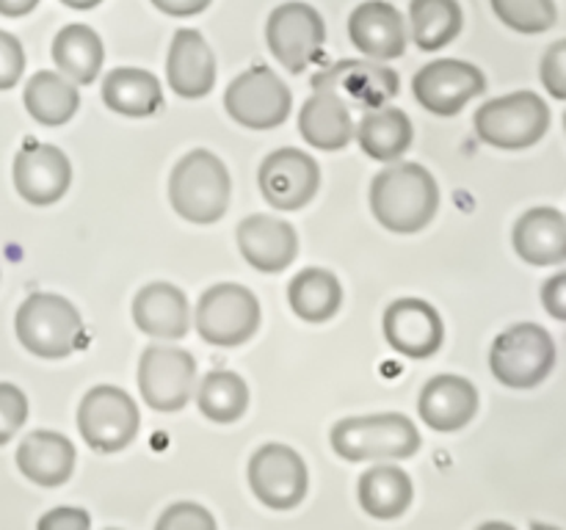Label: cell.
Here are the masks:
<instances>
[{
	"label": "cell",
	"mask_w": 566,
	"mask_h": 530,
	"mask_svg": "<svg viewBox=\"0 0 566 530\" xmlns=\"http://www.w3.org/2000/svg\"><path fill=\"white\" fill-rule=\"evenodd\" d=\"M370 210L385 230L412 235L434 221L440 186L426 166L392 160L370 182Z\"/></svg>",
	"instance_id": "cell-1"
},
{
	"label": "cell",
	"mask_w": 566,
	"mask_h": 530,
	"mask_svg": "<svg viewBox=\"0 0 566 530\" xmlns=\"http://www.w3.org/2000/svg\"><path fill=\"white\" fill-rule=\"evenodd\" d=\"M230 171L210 149H191L171 169L169 202L182 221L216 224L230 208Z\"/></svg>",
	"instance_id": "cell-2"
},
{
	"label": "cell",
	"mask_w": 566,
	"mask_h": 530,
	"mask_svg": "<svg viewBox=\"0 0 566 530\" xmlns=\"http://www.w3.org/2000/svg\"><path fill=\"white\" fill-rule=\"evenodd\" d=\"M332 447L346 462H401L420 451V431L401 412L346 417L332 428Z\"/></svg>",
	"instance_id": "cell-3"
},
{
	"label": "cell",
	"mask_w": 566,
	"mask_h": 530,
	"mask_svg": "<svg viewBox=\"0 0 566 530\" xmlns=\"http://www.w3.org/2000/svg\"><path fill=\"white\" fill-rule=\"evenodd\" d=\"M14 331L33 357L64 359L83 342V318L70 298L59 293H33L17 309Z\"/></svg>",
	"instance_id": "cell-4"
},
{
	"label": "cell",
	"mask_w": 566,
	"mask_h": 530,
	"mask_svg": "<svg viewBox=\"0 0 566 530\" xmlns=\"http://www.w3.org/2000/svg\"><path fill=\"white\" fill-rule=\"evenodd\" d=\"M490 368L503 386L534 390L556 368V340L539 324L509 326L492 342Z\"/></svg>",
	"instance_id": "cell-5"
},
{
	"label": "cell",
	"mask_w": 566,
	"mask_h": 530,
	"mask_svg": "<svg viewBox=\"0 0 566 530\" xmlns=\"http://www.w3.org/2000/svg\"><path fill=\"white\" fill-rule=\"evenodd\" d=\"M551 108L536 92L495 97L475 110V132L495 149H528L545 138Z\"/></svg>",
	"instance_id": "cell-6"
},
{
	"label": "cell",
	"mask_w": 566,
	"mask_h": 530,
	"mask_svg": "<svg viewBox=\"0 0 566 530\" xmlns=\"http://www.w3.org/2000/svg\"><path fill=\"white\" fill-rule=\"evenodd\" d=\"M260 320H263V312H260L258 296L235 282L208 287L199 296L197 312H193L199 337L219 348H235L252 340L260 329Z\"/></svg>",
	"instance_id": "cell-7"
},
{
	"label": "cell",
	"mask_w": 566,
	"mask_h": 530,
	"mask_svg": "<svg viewBox=\"0 0 566 530\" xmlns=\"http://www.w3.org/2000/svg\"><path fill=\"white\" fill-rule=\"evenodd\" d=\"M142 414L136 401L122 386L97 384L77 406V431L97 453H119L136 439Z\"/></svg>",
	"instance_id": "cell-8"
},
{
	"label": "cell",
	"mask_w": 566,
	"mask_h": 530,
	"mask_svg": "<svg viewBox=\"0 0 566 530\" xmlns=\"http://www.w3.org/2000/svg\"><path fill=\"white\" fill-rule=\"evenodd\" d=\"M224 108L249 130H274L293 108L291 88L269 66L258 64L241 72L224 92Z\"/></svg>",
	"instance_id": "cell-9"
},
{
	"label": "cell",
	"mask_w": 566,
	"mask_h": 530,
	"mask_svg": "<svg viewBox=\"0 0 566 530\" xmlns=\"http://www.w3.org/2000/svg\"><path fill=\"white\" fill-rule=\"evenodd\" d=\"M138 390L155 412H180L197 390V362L186 348L149 346L138 359Z\"/></svg>",
	"instance_id": "cell-10"
},
{
	"label": "cell",
	"mask_w": 566,
	"mask_h": 530,
	"mask_svg": "<svg viewBox=\"0 0 566 530\" xmlns=\"http://www.w3.org/2000/svg\"><path fill=\"white\" fill-rule=\"evenodd\" d=\"M265 42L274 59L287 72L298 75L321 55L326 42V25L318 9L302 0H291L271 11L265 22Z\"/></svg>",
	"instance_id": "cell-11"
},
{
	"label": "cell",
	"mask_w": 566,
	"mask_h": 530,
	"mask_svg": "<svg viewBox=\"0 0 566 530\" xmlns=\"http://www.w3.org/2000/svg\"><path fill=\"white\" fill-rule=\"evenodd\" d=\"M249 486L254 497L274 511L296 508L310 489L307 464L293 447L269 442L258 447L249 462Z\"/></svg>",
	"instance_id": "cell-12"
},
{
	"label": "cell",
	"mask_w": 566,
	"mask_h": 530,
	"mask_svg": "<svg viewBox=\"0 0 566 530\" xmlns=\"http://www.w3.org/2000/svg\"><path fill=\"white\" fill-rule=\"evenodd\" d=\"M412 92L429 114L457 116L470 99L486 92V77L470 61L437 59L415 75Z\"/></svg>",
	"instance_id": "cell-13"
},
{
	"label": "cell",
	"mask_w": 566,
	"mask_h": 530,
	"mask_svg": "<svg viewBox=\"0 0 566 530\" xmlns=\"http://www.w3.org/2000/svg\"><path fill=\"white\" fill-rule=\"evenodd\" d=\"M260 193L276 210H302L321 188V166L313 155L296 147L265 155L258 171Z\"/></svg>",
	"instance_id": "cell-14"
},
{
	"label": "cell",
	"mask_w": 566,
	"mask_h": 530,
	"mask_svg": "<svg viewBox=\"0 0 566 530\" xmlns=\"http://www.w3.org/2000/svg\"><path fill=\"white\" fill-rule=\"evenodd\" d=\"M385 337L407 359L434 357L446 340L440 312L423 298H398L385 312Z\"/></svg>",
	"instance_id": "cell-15"
},
{
	"label": "cell",
	"mask_w": 566,
	"mask_h": 530,
	"mask_svg": "<svg viewBox=\"0 0 566 530\" xmlns=\"http://www.w3.org/2000/svg\"><path fill=\"white\" fill-rule=\"evenodd\" d=\"M14 188L28 204H55L72 182V163L53 144H31L14 158Z\"/></svg>",
	"instance_id": "cell-16"
},
{
	"label": "cell",
	"mask_w": 566,
	"mask_h": 530,
	"mask_svg": "<svg viewBox=\"0 0 566 530\" xmlns=\"http://www.w3.org/2000/svg\"><path fill=\"white\" fill-rule=\"evenodd\" d=\"M313 88L315 92L340 94L346 103L379 108V105H385L387 99L398 94V75L385 64L346 59L318 72L313 77Z\"/></svg>",
	"instance_id": "cell-17"
},
{
	"label": "cell",
	"mask_w": 566,
	"mask_h": 530,
	"mask_svg": "<svg viewBox=\"0 0 566 530\" xmlns=\"http://www.w3.org/2000/svg\"><path fill=\"white\" fill-rule=\"evenodd\" d=\"M235 241L243 259L263 274H280L298 254L296 230L276 215L258 213L243 219L238 224Z\"/></svg>",
	"instance_id": "cell-18"
},
{
	"label": "cell",
	"mask_w": 566,
	"mask_h": 530,
	"mask_svg": "<svg viewBox=\"0 0 566 530\" xmlns=\"http://www.w3.org/2000/svg\"><path fill=\"white\" fill-rule=\"evenodd\" d=\"M216 55L205 36L193 28H180L166 55V77L171 92L186 99L208 97L216 86Z\"/></svg>",
	"instance_id": "cell-19"
},
{
	"label": "cell",
	"mask_w": 566,
	"mask_h": 530,
	"mask_svg": "<svg viewBox=\"0 0 566 530\" xmlns=\"http://www.w3.org/2000/svg\"><path fill=\"white\" fill-rule=\"evenodd\" d=\"M352 44L368 59L390 61L407 50V25L401 11L387 0H365L348 17Z\"/></svg>",
	"instance_id": "cell-20"
},
{
	"label": "cell",
	"mask_w": 566,
	"mask_h": 530,
	"mask_svg": "<svg viewBox=\"0 0 566 530\" xmlns=\"http://www.w3.org/2000/svg\"><path fill=\"white\" fill-rule=\"evenodd\" d=\"M418 412L429 428L451 434V431L464 428L475 417V412H479V390L464 375H434L420 390Z\"/></svg>",
	"instance_id": "cell-21"
},
{
	"label": "cell",
	"mask_w": 566,
	"mask_h": 530,
	"mask_svg": "<svg viewBox=\"0 0 566 530\" xmlns=\"http://www.w3.org/2000/svg\"><path fill=\"white\" fill-rule=\"evenodd\" d=\"M133 320L144 335L180 340L191 329V304L171 282H149L133 298Z\"/></svg>",
	"instance_id": "cell-22"
},
{
	"label": "cell",
	"mask_w": 566,
	"mask_h": 530,
	"mask_svg": "<svg viewBox=\"0 0 566 530\" xmlns=\"http://www.w3.org/2000/svg\"><path fill=\"white\" fill-rule=\"evenodd\" d=\"M514 252L536 268L566 263V215L556 208H531L512 232Z\"/></svg>",
	"instance_id": "cell-23"
},
{
	"label": "cell",
	"mask_w": 566,
	"mask_h": 530,
	"mask_svg": "<svg viewBox=\"0 0 566 530\" xmlns=\"http://www.w3.org/2000/svg\"><path fill=\"white\" fill-rule=\"evenodd\" d=\"M75 445L59 431H31L17 447L20 473L44 489L66 484L75 469Z\"/></svg>",
	"instance_id": "cell-24"
},
{
	"label": "cell",
	"mask_w": 566,
	"mask_h": 530,
	"mask_svg": "<svg viewBox=\"0 0 566 530\" xmlns=\"http://www.w3.org/2000/svg\"><path fill=\"white\" fill-rule=\"evenodd\" d=\"M298 132L310 147L321 152H337L354 138L352 108L335 92H315L298 110Z\"/></svg>",
	"instance_id": "cell-25"
},
{
	"label": "cell",
	"mask_w": 566,
	"mask_h": 530,
	"mask_svg": "<svg viewBox=\"0 0 566 530\" xmlns=\"http://www.w3.org/2000/svg\"><path fill=\"white\" fill-rule=\"evenodd\" d=\"M354 136H357L365 155L381 160V163H392L409 152L415 141V127L407 110L379 105V108L365 110L359 125L354 127Z\"/></svg>",
	"instance_id": "cell-26"
},
{
	"label": "cell",
	"mask_w": 566,
	"mask_h": 530,
	"mask_svg": "<svg viewBox=\"0 0 566 530\" xmlns=\"http://www.w3.org/2000/svg\"><path fill=\"white\" fill-rule=\"evenodd\" d=\"M103 103L114 114L142 119V116H153L164 108V88L153 72L136 70V66H116L103 81Z\"/></svg>",
	"instance_id": "cell-27"
},
{
	"label": "cell",
	"mask_w": 566,
	"mask_h": 530,
	"mask_svg": "<svg viewBox=\"0 0 566 530\" xmlns=\"http://www.w3.org/2000/svg\"><path fill=\"white\" fill-rule=\"evenodd\" d=\"M53 61L61 75L70 77L72 83L88 86L99 77L105 64V44L94 28L83 22L61 28L53 39Z\"/></svg>",
	"instance_id": "cell-28"
},
{
	"label": "cell",
	"mask_w": 566,
	"mask_h": 530,
	"mask_svg": "<svg viewBox=\"0 0 566 530\" xmlns=\"http://www.w3.org/2000/svg\"><path fill=\"white\" fill-rule=\"evenodd\" d=\"M25 110L44 127L66 125L81 108V92L66 75L53 70H42L31 75L22 92Z\"/></svg>",
	"instance_id": "cell-29"
},
{
	"label": "cell",
	"mask_w": 566,
	"mask_h": 530,
	"mask_svg": "<svg viewBox=\"0 0 566 530\" xmlns=\"http://www.w3.org/2000/svg\"><path fill=\"white\" fill-rule=\"evenodd\" d=\"M359 506L376 519H396L412 506L415 486L407 469L396 464H376L365 469L357 486Z\"/></svg>",
	"instance_id": "cell-30"
},
{
	"label": "cell",
	"mask_w": 566,
	"mask_h": 530,
	"mask_svg": "<svg viewBox=\"0 0 566 530\" xmlns=\"http://www.w3.org/2000/svg\"><path fill=\"white\" fill-rule=\"evenodd\" d=\"M291 309L307 324H326L343 304V285L332 271L304 268L287 285Z\"/></svg>",
	"instance_id": "cell-31"
},
{
	"label": "cell",
	"mask_w": 566,
	"mask_h": 530,
	"mask_svg": "<svg viewBox=\"0 0 566 530\" xmlns=\"http://www.w3.org/2000/svg\"><path fill=\"white\" fill-rule=\"evenodd\" d=\"M464 17L459 0H412L409 3V31L415 44L426 53L448 47L462 33Z\"/></svg>",
	"instance_id": "cell-32"
},
{
	"label": "cell",
	"mask_w": 566,
	"mask_h": 530,
	"mask_svg": "<svg viewBox=\"0 0 566 530\" xmlns=\"http://www.w3.org/2000/svg\"><path fill=\"white\" fill-rule=\"evenodd\" d=\"M197 406L213 423H235L249 406L247 381L230 370H213L199 381Z\"/></svg>",
	"instance_id": "cell-33"
},
{
	"label": "cell",
	"mask_w": 566,
	"mask_h": 530,
	"mask_svg": "<svg viewBox=\"0 0 566 530\" xmlns=\"http://www.w3.org/2000/svg\"><path fill=\"white\" fill-rule=\"evenodd\" d=\"M490 3L497 20L517 33H545L558 20L553 0H490Z\"/></svg>",
	"instance_id": "cell-34"
},
{
	"label": "cell",
	"mask_w": 566,
	"mask_h": 530,
	"mask_svg": "<svg viewBox=\"0 0 566 530\" xmlns=\"http://www.w3.org/2000/svg\"><path fill=\"white\" fill-rule=\"evenodd\" d=\"M28 420V398L17 384L0 381V445L11 442Z\"/></svg>",
	"instance_id": "cell-35"
},
{
	"label": "cell",
	"mask_w": 566,
	"mask_h": 530,
	"mask_svg": "<svg viewBox=\"0 0 566 530\" xmlns=\"http://www.w3.org/2000/svg\"><path fill=\"white\" fill-rule=\"evenodd\" d=\"M216 517L199 502H175L158 519V530H213Z\"/></svg>",
	"instance_id": "cell-36"
},
{
	"label": "cell",
	"mask_w": 566,
	"mask_h": 530,
	"mask_svg": "<svg viewBox=\"0 0 566 530\" xmlns=\"http://www.w3.org/2000/svg\"><path fill=\"white\" fill-rule=\"evenodd\" d=\"M542 86L556 99H566V39H558L542 55Z\"/></svg>",
	"instance_id": "cell-37"
},
{
	"label": "cell",
	"mask_w": 566,
	"mask_h": 530,
	"mask_svg": "<svg viewBox=\"0 0 566 530\" xmlns=\"http://www.w3.org/2000/svg\"><path fill=\"white\" fill-rule=\"evenodd\" d=\"M25 70V50L20 39L11 36L9 31H0V92H9L17 86Z\"/></svg>",
	"instance_id": "cell-38"
},
{
	"label": "cell",
	"mask_w": 566,
	"mask_h": 530,
	"mask_svg": "<svg viewBox=\"0 0 566 530\" xmlns=\"http://www.w3.org/2000/svg\"><path fill=\"white\" fill-rule=\"evenodd\" d=\"M39 528L42 530H88L92 528V519L83 508H72V506H61L53 508L50 513H44L39 519Z\"/></svg>",
	"instance_id": "cell-39"
},
{
	"label": "cell",
	"mask_w": 566,
	"mask_h": 530,
	"mask_svg": "<svg viewBox=\"0 0 566 530\" xmlns=\"http://www.w3.org/2000/svg\"><path fill=\"white\" fill-rule=\"evenodd\" d=\"M542 304L556 320L566 324V271H558L556 276L542 285Z\"/></svg>",
	"instance_id": "cell-40"
},
{
	"label": "cell",
	"mask_w": 566,
	"mask_h": 530,
	"mask_svg": "<svg viewBox=\"0 0 566 530\" xmlns=\"http://www.w3.org/2000/svg\"><path fill=\"white\" fill-rule=\"evenodd\" d=\"M213 0H153L155 9H160L169 17H193L205 11Z\"/></svg>",
	"instance_id": "cell-41"
},
{
	"label": "cell",
	"mask_w": 566,
	"mask_h": 530,
	"mask_svg": "<svg viewBox=\"0 0 566 530\" xmlns=\"http://www.w3.org/2000/svg\"><path fill=\"white\" fill-rule=\"evenodd\" d=\"M39 6V0H0V14L3 17H25Z\"/></svg>",
	"instance_id": "cell-42"
},
{
	"label": "cell",
	"mask_w": 566,
	"mask_h": 530,
	"mask_svg": "<svg viewBox=\"0 0 566 530\" xmlns=\"http://www.w3.org/2000/svg\"><path fill=\"white\" fill-rule=\"evenodd\" d=\"M64 6H70V9H77V11H86V9H94V6H99L103 0H61Z\"/></svg>",
	"instance_id": "cell-43"
},
{
	"label": "cell",
	"mask_w": 566,
	"mask_h": 530,
	"mask_svg": "<svg viewBox=\"0 0 566 530\" xmlns=\"http://www.w3.org/2000/svg\"><path fill=\"white\" fill-rule=\"evenodd\" d=\"M564 130H566V114H564Z\"/></svg>",
	"instance_id": "cell-44"
}]
</instances>
